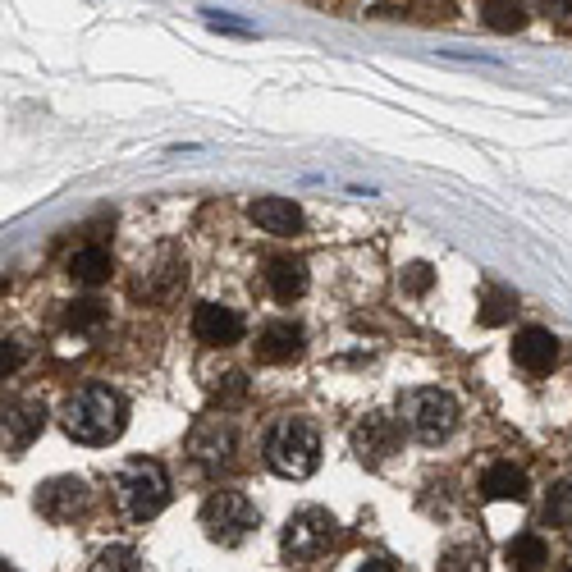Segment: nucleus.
Instances as JSON below:
<instances>
[{"mask_svg": "<svg viewBox=\"0 0 572 572\" xmlns=\"http://www.w3.org/2000/svg\"><path fill=\"white\" fill-rule=\"evenodd\" d=\"M60 426L78 444H110L124 431V399L110 385H83L60 408Z\"/></svg>", "mask_w": 572, "mask_h": 572, "instance_id": "1", "label": "nucleus"}, {"mask_svg": "<svg viewBox=\"0 0 572 572\" xmlns=\"http://www.w3.org/2000/svg\"><path fill=\"white\" fill-rule=\"evenodd\" d=\"M266 463L284 481H307L321 467V435L312 421L303 417H284L275 431L266 435Z\"/></svg>", "mask_w": 572, "mask_h": 572, "instance_id": "2", "label": "nucleus"}, {"mask_svg": "<svg viewBox=\"0 0 572 572\" xmlns=\"http://www.w3.org/2000/svg\"><path fill=\"white\" fill-rule=\"evenodd\" d=\"M257 527H261L257 504H252L248 495H238V490H216V495L202 504V531H206L211 545H220V550L243 545Z\"/></svg>", "mask_w": 572, "mask_h": 572, "instance_id": "3", "label": "nucleus"}, {"mask_svg": "<svg viewBox=\"0 0 572 572\" xmlns=\"http://www.w3.org/2000/svg\"><path fill=\"white\" fill-rule=\"evenodd\" d=\"M115 495L133 522H152L156 513L170 504V476H165L161 463L133 458V463L115 476Z\"/></svg>", "mask_w": 572, "mask_h": 572, "instance_id": "4", "label": "nucleus"}, {"mask_svg": "<svg viewBox=\"0 0 572 572\" xmlns=\"http://www.w3.org/2000/svg\"><path fill=\"white\" fill-rule=\"evenodd\" d=\"M399 417L421 444H440V440H449L458 426V403H454V394H444V389L421 385V389L403 394Z\"/></svg>", "mask_w": 572, "mask_h": 572, "instance_id": "5", "label": "nucleus"}, {"mask_svg": "<svg viewBox=\"0 0 572 572\" xmlns=\"http://www.w3.org/2000/svg\"><path fill=\"white\" fill-rule=\"evenodd\" d=\"M339 545V522L330 508H298L280 536V550L289 563H316Z\"/></svg>", "mask_w": 572, "mask_h": 572, "instance_id": "6", "label": "nucleus"}, {"mask_svg": "<svg viewBox=\"0 0 572 572\" xmlns=\"http://www.w3.org/2000/svg\"><path fill=\"white\" fill-rule=\"evenodd\" d=\"M188 454L197 458L202 472H225L234 463V421L229 417H202L188 435Z\"/></svg>", "mask_w": 572, "mask_h": 572, "instance_id": "7", "label": "nucleus"}, {"mask_svg": "<svg viewBox=\"0 0 572 572\" xmlns=\"http://www.w3.org/2000/svg\"><path fill=\"white\" fill-rule=\"evenodd\" d=\"M87 504H92V490H87V481H78V476H51V481L37 490V513H42L46 522H74L87 513Z\"/></svg>", "mask_w": 572, "mask_h": 572, "instance_id": "8", "label": "nucleus"}, {"mask_svg": "<svg viewBox=\"0 0 572 572\" xmlns=\"http://www.w3.org/2000/svg\"><path fill=\"white\" fill-rule=\"evenodd\" d=\"M42 431H46L42 403H28V399L0 403V444H5L10 454H23Z\"/></svg>", "mask_w": 572, "mask_h": 572, "instance_id": "9", "label": "nucleus"}, {"mask_svg": "<svg viewBox=\"0 0 572 572\" xmlns=\"http://www.w3.org/2000/svg\"><path fill=\"white\" fill-rule=\"evenodd\" d=\"M399 449V421L385 417V412H371L367 421H357L353 426V454L357 463L367 467H380L389 454Z\"/></svg>", "mask_w": 572, "mask_h": 572, "instance_id": "10", "label": "nucleus"}, {"mask_svg": "<svg viewBox=\"0 0 572 572\" xmlns=\"http://www.w3.org/2000/svg\"><path fill=\"white\" fill-rule=\"evenodd\" d=\"M243 316L234 312V307H220V303H202L193 312V335L202 339L206 348H229V344H238L243 339Z\"/></svg>", "mask_w": 572, "mask_h": 572, "instance_id": "11", "label": "nucleus"}, {"mask_svg": "<svg viewBox=\"0 0 572 572\" xmlns=\"http://www.w3.org/2000/svg\"><path fill=\"white\" fill-rule=\"evenodd\" d=\"M248 216H252V225L275 238H293L303 229V211H298V202H289V197H257V202L248 206Z\"/></svg>", "mask_w": 572, "mask_h": 572, "instance_id": "12", "label": "nucleus"}, {"mask_svg": "<svg viewBox=\"0 0 572 572\" xmlns=\"http://www.w3.org/2000/svg\"><path fill=\"white\" fill-rule=\"evenodd\" d=\"M554 357H559V339H554L550 330H540V325H527V330L513 339V362H518L522 371H531V376L550 371Z\"/></svg>", "mask_w": 572, "mask_h": 572, "instance_id": "13", "label": "nucleus"}, {"mask_svg": "<svg viewBox=\"0 0 572 572\" xmlns=\"http://www.w3.org/2000/svg\"><path fill=\"white\" fill-rule=\"evenodd\" d=\"M303 330L293 321H270L257 339V357L261 362H293V357H303Z\"/></svg>", "mask_w": 572, "mask_h": 572, "instance_id": "14", "label": "nucleus"}, {"mask_svg": "<svg viewBox=\"0 0 572 572\" xmlns=\"http://www.w3.org/2000/svg\"><path fill=\"white\" fill-rule=\"evenodd\" d=\"M266 284L280 303H293L307 293V261L303 257H275L266 270Z\"/></svg>", "mask_w": 572, "mask_h": 572, "instance_id": "15", "label": "nucleus"}, {"mask_svg": "<svg viewBox=\"0 0 572 572\" xmlns=\"http://www.w3.org/2000/svg\"><path fill=\"white\" fill-rule=\"evenodd\" d=\"M527 472L513 463H490L486 476H481V495L486 499H513V504H522L527 499Z\"/></svg>", "mask_w": 572, "mask_h": 572, "instance_id": "16", "label": "nucleus"}, {"mask_svg": "<svg viewBox=\"0 0 572 572\" xmlns=\"http://www.w3.org/2000/svg\"><path fill=\"white\" fill-rule=\"evenodd\" d=\"M110 270H115V261H110V252L97 248V243H92V248H78L74 257H69V275H74L78 284H87V289L106 284Z\"/></svg>", "mask_w": 572, "mask_h": 572, "instance_id": "17", "label": "nucleus"}, {"mask_svg": "<svg viewBox=\"0 0 572 572\" xmlns=\"http://www.w3.org/2000/svg\"><path fill=\"white\" fill-rule=\"evenodd\" d=\"M481 19H486L490 33H522L531 23V14L522 0H486V5H481Z\"/></svg>", "mask_w": 572, "mask_h": 572, "instance_id": "18", "label": "nucleus"}, {"mask_svg": "<svg viewBox=\"0 0 572 572\" xmlns=\"http://www.w3.org/2000/svg\"><path fill=\"white\" fill-rule=\"evenodd\" d=\"M504 559H508V568H522V572L545 568V563H550V545H545V540H540L536 531H522V536L508 540Z\"/></svg>", "mask_w": 572, "mask_h": 572, "instance_id": "19", "label": "nucleus"}, {"mask_svg": "<svg viewBox=\"0 0 572 572\" xmlns=\"http://www.w3.org/2000/svg\"><path fill=\"white\" fill-rule=\"evenodd\" d=\"M106 321H110V312L101 303H69V312H65V325L74 335H92V330H101Z\"/></svg>", "mask_w": 572, "mask_h": 572, "instance_id": "20", "label": "nucleus"}, {"mask_svg": "<svg viewBox=\"0 0 572 572\" xmlns=\"http://www.w3.org/2000/svg\"><path fill=\"white\" fill-rule=\"evenodd\" d=\"M545 527H572V486L559 481L545 495Z\"/></svg>", "mask_w": 572, "mask_h": 572, "instance_id": "21", "label": "nucleus"}, {"mask_svg": "<svg viewBox=\"0 0 572 572\" xmlns=\"http://www.w3.org/2000/svg\"><path fill=\"white\" fill-rule=\"evenodd\" d=\"M97 568L101 572H138L142 568V554L129 550V545H110V550H101Z\"/></svg>", "mask_w": 572, "mask_h": 572, "instance_id": "22", "label": "nucleus"}, {"mask_svg": "<svg viewBox=\"0 0 572 572\" xmlns=\"http://www.w3.org/2000/svg\"><path fill=\"white\" fill-rule=\"evenodd\" d=\"M508 316H513V298L499 289L486 293V303H481V325H504Z\"/></svg>", "mask_w": 572, "mask_h": 572, "instance_id": "23", "label": "nucleus"}, {"mask_svg": "<svg viewBox=\"0 0 572 572\" xmlns=\"http://www.w3.org/2000/svg\"><path fill=\"white\" fill-rule=\"evenodd\" d=\"M435 284V270L426 266V261H412L408 270H403V293H426Z\"/></svg>", "mask_w": 572, "mask_h": 572, "instance_id": "24", "label": "nucleus"}, {"mask_svg": "<svg viewBox=\"0 0 572 572\" xmlns=\"http://www.w3.org/2000/svg\"><path fill=\"white\" fill-rule=\"evenodd\" d=\"M23 367V348L14 339H0V380H10Z\"/></svg>", "mask_w": 572, "mask_h": 572, "instance_id": "25", "label": "nucleus"}, {"mask_svg": "<svg viewBox=\"0 0 572 572\" xmlns=\"http://www.w3.org/2000/svg\"><path fill=\"white\" fill-rule=\"evenodd\" d=\"M216 394L220 399H243V394H248V376H243V371H229V376L216 385Z\"/></svg>", "mask_w": 572, "mask_h": 572, "instance_id": "26", "label": "nucleus"}, {"mask_svg": "<svg viewBox=\"0 0 572 572\" xmlns=\"http://www.w3.org/2000/svg\"><path fill=\"white\" fill-rule=\"evenodd\" d=\"M206 23H211V28H216V33H238V37H252V28H248V23L220 19V14H211V19H206Z\"/></svg>", "mask_w": 572, "mask_h": 572, "instance_id": "27", "label": "nucleus"}, {"mask_svg": "<svg viewBox=\"0 0 572 572\" xmlns=\"http://www.w3.org/2000/svg\"><path fill=\"white\" fill-rule=\"evenodd\" d=\"M550 14H572V0H540Z\"/></svg>", "mask_w": 572, "mask_h": 572, "instance_id": "28", "label": "nucleus"}, {"mask_svg": "<svg viewBox=\"0 0 572 572\" xmlns=\"http://www.w3.org/2000/svg\"><path fill=\"white\" fill-rule=\"evenodd\" d=\"M362 568H367V572H394V563H389V559H367Z\"/></svg>", "mask_w": 572, "mask_h": 572, "instance_id": "29", "label": "nucleus"}, {"mask_svg": "<svg viewBox=\"0 0 572 572\" xmlns=\"http://www.w3.org/2000/svg\"><path fill=\"white\" fill-rule=\"evenodd\" d=\"M5 568H10V563H5V559H0V572H5Z\"/></svg>", "mask_w": 572, "mask_h": 572, "instance_id": "30", "label": "nucleus"}]
</instances>
